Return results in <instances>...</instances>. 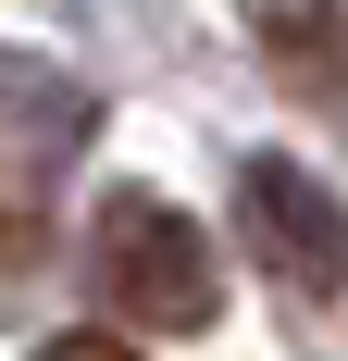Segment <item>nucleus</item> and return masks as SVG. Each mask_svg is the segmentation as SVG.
I'll return each instance as SVG.
<instances>
[{
	"mask_svg": "<svg viewBox=\"0 0 348 361\" xmlns=\"http://www.w3.org/2000/svg\"><path fill=\"white\" fill-rule=\"evenodd\" d=\"M25 262H37V175H25V162H0V287H13Z\"/></svg>",
	"mask_w": 348,
	"mask_h": 361,
	"instance_id": "obj_4",
	"label": "nucleus"
},
{
	"mask_svg": "<svg viewBox=\"0 0 348 361\" xmlns=\"http://www.w3.org/2000/svg\"><path fill=\"white\" fill-rule=\"evenodd\" d=\"M37 361H137V324H75V336H50Z\"/></svg>",
	"mask_w": 348,
	"mask_h": 361,
	"instance_id": "obj_5",
	"label": "nucleus"
},
{
	"mask_svg": "<svg viewBox=\"0 0 348 361\" xmlns=\"http://www.w3.org/2000/svg\"><path fill=\"white\" fill-rule=\"evenodd\" d=\"M0 125H13V137H37V125H63V137H75V100L50 87V63H13V50H0Z\"/></svg>",
	"mask_w": 348,
	"mask_h": 361,
	"instance_id": "obj_3",
	"label": "nucleus"
},
{
	"mask_svg": "<svg viewBox=\"0 0 348 361\" xmlns=\"http://www.w3.org/2000/svg\"><path fill=\"white\" fill-rule=\"evenodd\" d=\"M87 287L112 299V324H137V336H199L224 312L211 237L174 200H149V187H112L100 200V224H87Z\"/></svg>",
	"mask_w": 348,
	"mask_h": 361,
	"instance_id": "obj_1",
	"label": "nucleus"
},
{
	"mask_svg": "<svg viewBox=\"0 0 348 361\" xmlns=\"http://www.w3.org/2000/svg\"><path fill=\"white\" fill-rule=\"evenodd\" d=\"M237 237H249V262H261L286 299H336L348 287V212H336V187L299 175L286 149L237 162Z\"/></svg>",
	"mask_w": 348,
	"mask_h": 361,
	"instance_id": "obj_2",
	"label": "nucleus"
}]
</instances>
